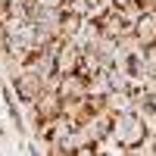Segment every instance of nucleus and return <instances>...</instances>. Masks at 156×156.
<instances>
[{"mask_svg":"<svg viewBox=\"0 0 156 156\" xmlns=\"http://www.w3.org/2000/svg\"><path fill=\"white\" fill-rule=\"evenodd\" d=\"M28 109H31V115H34V122H44V119L59 115V112H62V97H59V90H56V87H44Z\"/></svg>","mask_w":156,"mask_h":156,"instance_id":"nucleus-4","label":"nucleus"},{"mask_svg":"<svg viewBox=\"0 0 156 156\" xmlns=\"http://www.w3.org/2000/svg\"><path fill=\"white\" fill-rule=\"evenodd\" d=\"M144 62H147V81H156V47H144Z\"/></svg>","mask_w":156,"mask_h":156,"instance_id":"nucleus-11","label":"nucleus"},{"mask_svg":"<svg viewBox=\"0 0 156 156\" xmlns=\"http://www.w3.org/2000/svg\"><path fill=\"white\" fill-rule=\"evenodd\" d=\"M147 137H150V119L144 112H137L134 106L115 112L109 119V140L122 153H137Z\"/></svg>","mask_w":156,"mask_h":156,"instance_id":"nucleus-1","label":"nucleus"},{"mask_svg":"<svg viewBox=\"0 0 156 156\" xmlns=\"http://www.w3.org/2000/svg\"><path fill=\"white\" fill-rule=\"evenodd\" d=\"M0 94H3V106H6V115H9V122H12V128H16L19 134H25V119H22V112H19V106L22 103L16 100V94H12V87H9V81L0 87Z\"/></svg>","mask_w":156,"mask_h":156,"instance_id":"nucleus-10","label":"nucleus"},{"mask_svg":"<svg viewBox=\"0 0 156 156\" xmlns=\"http://www.w3.org/2000/svg\"><path fill=\"white\" fill-rule=\"evenodd\" d=\"M100 100H103V109L109 115L122 112V109H131V87H106Z\"/></svg>","mask_w":156,"mask_h":156,"instance_id":"nucleus-7","label":"nucleus"},{"mask_svg":"<svg viewBox=\"0 0 156 156\" xmlns=\"http://www.w3.org/2000/svg\"><path fill=\"white\" fill-rule=\"evenodd\" d=\"M87 16L84 12H75V9H62L59 12V37H66V41H75L78 34H81Z\"/></svg>","mask_w":156,"mask_h":156,"instance_id":"nucleus-9","label":"nucleus"},{"mask_svg":"<svg viewBox=\"0 0 156 156\" xmlns=\"http://www.w3.org/2000/svg\"><path fill=\"white\" fill-rule=\"evenodd\" d=\"M56 90H59V97H62V100L84 97V94H87V75H81V72L59 75V84H56Z\"/></svg>","mask_w":156,"mask_h":156,"instance_id":"nucleus-8","label":"nucleus"},{"mask_svg":"<svg viewBox=\"0 0 156 156\" xmlns=\"http://www.w3.org/2000/svg\"><path fill=\"white\" fill-rule=\"evenodd\" d=\"M34 6H41V9H62L66 0H34Z\"/></svg>","mask_w":156,"mask_h":156,"instance_id":"nucleus-13","label":"nucleus"},{"mask_svg":"<svg viewBox=\"0 0 156 156\" xmlns=\"http://www.w3.org/2000/svg\"><path fill=\"white\" fill-rule=\"evenodd\" d=\"M131 37L137 47H156V12H134L131 19Z\"/></svg>","mask_w":156,"mask_h":156,"instance_id":"nucleus-5","label":"nucleus"},{"mask_svg":"<svg viewBox=\"0 0 156 156\" xmlns=\"http://www.w3.org/2000/svg\"><path fill=\"white\" fill-rule=\"evenodd\" d=\"M109 6L125 9V12H137V0H109Z\"/></svg>","mask_w":156,"mask_h":156,"instance_id":"nucleus-12","label":"nucleus"},{"mask_svg":"<svg viewBox=\"0 0 156 156\" xmlns=\"http://www.w3.org/2000/svg\"><path fill=\"white\" fill-rule=\"evenodd\" d=\"M9 87H12V94H16V100L22 103V106H31V103L37 100V94L44 90V81L31 69L22 66L16 75H9Z\"/></svg>","mask_w":156,"mask_h":156,"instance_id":"nucleus-3","label":"nucleus"},{"mask_svg":"<svg viewBox=\"0 0 156 156\" xmlns=\"http://www.w3.org/2000/svg\"><path fill=\"white\" fill-rule=\"evenodd\" d=\"M137 9L140 12H156V0H137Z\"/></svg>","mask_w":156,"mask_h":156,"instance_id":"nucleus-14","label":"nucleus"},{"mask_svg":"<svg viewBox=\"0 0 156 156\" xmlns=\"http://www.w3.org/2000/svg\"><path fill=\"white\" fill-rule=\"evenodd\" d=\"M131 19H134V12H125V9H115V6H103L94 12V22H97V28L100 34H106L112 37V41H122V37L131 34Z\"/></svg>","mask_w":156,"mask_h":156,"instance_id":"nucleus-2","label":"nucleus"},{"mask_svg":"<svg viewBox=\"0 0 156 156\" xmlns=\"http://www.w3.org/2000/svg\"><path fill=\"white\" fill-rule=\"evenodd\" d=\"M81 53H84V47L78 41H62L59 50H56V72L59 75L78 72V66H81Z\"/></svg>","mask_w":156,"mask_h":156,"instance_id":"nucleus-6","label":"nucleus"}]
</instances>
